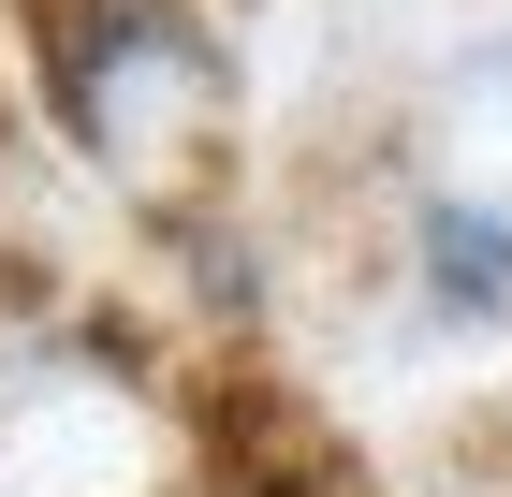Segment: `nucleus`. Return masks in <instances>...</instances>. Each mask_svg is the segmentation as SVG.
Returning a JSON list of instances; mask_svg holds the SVG:
<instances>
[{
  "label": "nucleus",
  "mask_w": 512,
  "mask_h": 497,
  "mask_svg": "<svg viewBox=\"0 0 512 497\" xmlns=\"http://www.w3.org/2000/svg\"><path fill=\"white\" fill-rule=\"evenodd\" d=\"M425 293L454 322H498L512 307V220L498 205H425Z\"/></svg>",
  "instance_id": "obj_2"
},
{
  "label": "nucleus",
  "mask_w": 512,
  "mask_h": 497,
  "mask_svg": "<svg viewBox=\"0 0 512 497\" xmlns=\"http://www.w3.org/2000/svg\"><path fill=\"white\" fill-rule=\"evenodd\" d=\"M220 497H366V468L337 454L293 395L235 381V395H220Z\"/></svg>",
  "instance_id": "obj_1"
}]
</instances>
